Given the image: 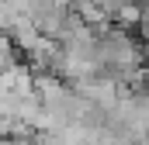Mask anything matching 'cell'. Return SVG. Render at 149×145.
<instances>
[{
	"instance_id": "6da1fadb",
	"label": "cell",
	"mask_w": 149,
	"mask_h": 145,
	"mask_svg": "<svg viewBox=\"0 0 149 145\" xmlns=\"http://www.w3.org/2000/svg\"><path fill=\"white\" fill-rule=\"evenodd\" d=\"M142 10H146V3H128V0H121V7L114 10V21H118L121 28H139V24H142Z\"/></svg>"
},
{
	"instance_id": "7a4b0ae2",
	"label": "cell",
	"mask_w": 149,
	"mask_h": 145,
	"mask_svg": "<svg viewBox=\"0 0 149 145\" xmlns=\"http://www.w3.org/2000/svg\"><path fill=\"white\" fill-rule=\"evenodd\" d=\"M139 28H142V38L149 41V3H146V10H142V24Z\"/></svg>"
},
{
	"instance_id": "3957f363",
	"label": "cell",
	"mask_w": 149,
	"mask_h": 145,
	"mask_svg": "<svg viewBox=\"0 0 149 145\" xmlns=\"http://www.w3.org/2000/svg\"><path fill=\"white\" fill-rule=\"evenodd\" d=\"M3 145H38V142H7V138H3Z\"/></svg>"
}]
</instances>
